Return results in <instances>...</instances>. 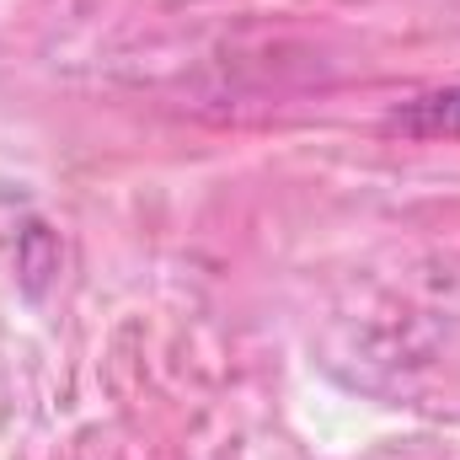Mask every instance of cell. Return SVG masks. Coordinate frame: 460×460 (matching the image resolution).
Returning <instances> with one entry per match:
<instances>
[{
    "instance_id": "cell-1",
    "label": "cell",
    "mask_w": 460,
    "mask_h": 460,
    "mask_svg": "<svg viewBox=\"0 0 460 460\" xmlns=\"http://www.w3.org/2000/svg\"><path fill=\"white\" fill-rule=\"evenodd\" d=\"M402 123H407L412 134H460V86L412 102V108L402 113Z\"/></svg>"
}]
</instances>
